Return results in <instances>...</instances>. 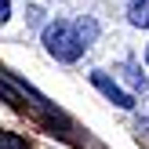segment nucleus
<instances>
[{
	"mask_svg": "<svg viewBox=\"0 0 149 149\" xmlns=\"http://www.w3.org/2000/svg\"><path fill=\"white\" fill-rule=\"evenodd\" d=\"M44 44H47V51L58 58V62H77L80 55H84V36H80L77 26H69V22H51L47 29H44Z\"/></svg>",
	"mask_w": 149,
	"mask_h": 149,
	"instance_id": "f257e3e1",
	"label": "nucleus"
},
{
	"mask_svg": "<svg viewBox=\"0 0 149 149\" xmlns=\"http://www.w3.org/2000/svg\"><path fill=\"white\" fill-rule=\"evenodd\" d=\"M91 84L98 87V91L106 95V98H113V102H116V106H120V109H131V106H135V98H131L127 91H120V87H116L113 80L106 77V73H91Z\"/></svg>",
	"mask_w": 149,
	"mask_h": 149,
	"instance_id": "f03ea898",
	"label": "nucleus"
},
{
	"mask_svg": "<svg viewBox=\"0 0 149 149\" xmlns=\"http://www.w3.org/2000/svg\"><path fill=\"white\" fill-rule=\"evenodd\" d=\"M127 18L135 22V26L149 29V0H131L127 4Z\"/></svg>",
	"mask_w": 149,
	"mask_h": 149,
	"instance_id": "7ed1b4c3",
	"label": "nucleus"
},
{
	"mask_svg": "<svg viewBox=\"0 0 149 149\" xmlns=\"http://www.w3.org/2000/svg\"><path fill=\"white\" fill-rule=\"evenodd\" d=\"M0 149H29V142L18 138V135H11V131H0Z\"/></svg>",
	"mask_w": 149,
	"mask_h": 149,
	"instance_id": "20e7f679",
	"label": "nucleus"
},
{
	"mask_svg": "<svg viewBox=\"0 0 149 149\" xmlns=\"http://www.w3.org/2000/svg\"><path fill=\"white\" fill-rule=\"evenodd\" d=\"M77 29H80V36H84V44H91V40H95V33H98L95 18H80V22H77Z\"/></svg>",
	"mask_w": 149,
	"mask_h": 149,
	"instance_id": "39448f33",
	"label": "nucleus"
},
{
	"mask_svg": "<svg viewBox=\"0 0 149 149\" xmlns=\"http://www.w3.org/2000/svg\"><path fill=\"white\" fill-rule=\"evenodd\" d=\"M11 18V4H7V0H0V22H7Z\"/></svg>",
	"mask_w": 149,
	"mask_h": 149,
	"instance_id": "423d86ee",
	"label": "nucleus"
},
{
	"mask_svg": "<svg viewBox=\"0 0 149 149\" xmlns=\"http://www.w3.org/2000/svg\"><path fill=\"white\" fill-rule=\"evenodd\" d=\"M146 62H149V51H146Z\"/></svg>",
	"mask_w": 149,
	"mask_h": 149,
	"instance_id": "0eeeda50",
	"label": "nucleus"
}]
</instances>
